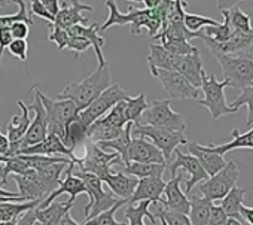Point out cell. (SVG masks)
I'll return each mask as SVG.
<instances>
[{"instance_id":"obj_1","label":"cell","mask_w":253,"mask_h":225,"mask_svg":"<svg viewBox=\"0 0 253 225\" xmlns=\"http://www.w3.org/2000/svg\"><path fill=\"white\" fill-rule=\"evenodd\" d=\"M170 0H161L157 9H137L128 5V12L121 14L115 2H106V8L109 9V18L104 24L100 26V30L104 32L112 26H131V35H140L142 29H146L151 38H155L167 23Z\"/></svg>"},{"instance_id":"obj_2","label":"cell","mask_w":253,"mask_h":225,"mask_svg":"<svg viewBox=\"0 0 253 225\" xmlns=\"http://www.w3.org/2000/svg\"><path fill=\"white\" fill-rule=\"evenodd\" d=\"M110 85L112 75L109 63H106L104 66H97V69L82 81L69 84L63 91L58 92V100L72 101L81 112L86 109Z\"/></svg>"},{"instance_id":"obj_3","label":"cell","mask_w":253,"mask_h":225,"mask_svg":"<svg viewBox=\"0 0 253 225\" xmlns=\"http://www.w3.org/2000/svg\"><path fill=\"white\" fill-rule=\"evenodd\" d=\"M69 170L72 172V175H75L76 178H79L85 188H86V195L89 198L88 204L85 206V215H84V222L95 218L97 215L109 210L110 207H113L121 198H116L112 192H107L103 189V182L92 173H86L82 172L76 164H70Z\"/></svg>"},{"instance_id":"obj_4","label":"cell","mask_w":253,"mask_h":225,"mask_svg":"<svg viewBox=\"0 0 253 225\" xmlns=\"http://www.w3.org/2000/svg\"><path fill=\"white\" fill-rule=\"evenodd\" d=\"M228 87L226 81H219L213 73L207 75L204 73L201 78V87L200 91L204 94V98H198V104L206 107L210 112V117L213 121H217L226 115L237 114L238 110L229 107V104L225 100V88Z\"/></svg>"},{"instance_id":"obj_5","label":"cell","mask_w":253,"mask_h":225,"mask_svg":"<svg viewBox=\"0 0 253 225\" xmlns=\"http://www.w3.org/2000/svg\"><path fill=\"white\" fill-rule=\"evenodd\" d=\"M136 126H151L174 133H185L188 127L183 115L177 114V112L171 109L169 98L154 100L152 103H149L139 124Z\"/></svg>"},{"instance_id":"obj_6","label":"cell","mask_w":253,"mask_h":225,"mask_svg":"<svg viewBox=\"0 0 253 225\" xmlns=\"http://www.w3.org/2000/svg\"><path fill=\"white\" fill-rule=\"evenodd\" d=\"M39 97L48 117V135L64 139L67 127L78 118L79 110L69 100H54L39 88Z\"/></svg>"},{"instance_id":"obj_7","label":"cell","mask_w":253,"mask_h":225,"mask_svg":"<svg viewBox=\"0 0 253 225\" xmlns=\"http://www.w3.org/2000/svg\"><path fill=\"white\" fill-rule=\"evenodd\" d=\"M220 67L223 81L228 87L235 90H244L253 85V57L244 55H220L216 57Z\"/></svg>"},{"instance_id":"obj_8","label":"cell","mask_w":253,"mask_h":225,"mask_svg":"<svg viewBox=\"0 0 253 225\" xmlns=\"http://www.w3.org/2000/svg\"><path fill=\"white\" fill-rule=\"evenodd\" d=\"M240 178V166L237 161H226V166L216 175L207 178L198 185V189L203 198L209 201H220L226 194L235 188V183Z\"/></svg>"},{"instance_id":"obj_9","label":"cell","mask_w":253,"mask_h":225,"mask_svg":"<svg viewBox=\"0 0 253 225\" xmlns=\"http://www.w3.org/2000/svg\"><path fill=\"white\" fill-rule=\"evenodd\" d=\"M128 97H130V94L126 92L125 90H122L116 84H112L86 109H84V110L79 112V114H78V121L85 129H88L94 121L103 118L115 104H118L119 101L126 100Z\"/></svg>"},{"instance_id":"obj_10","label":"cell","mask_w":253,"mask_h":225,"mask_svg":"<svg viewBox=\"0 0 253 225\" xmlns=\"http://www.w3.org/2000/svg\"><path fill=\"white\" fill-rule=\"evenodd\" d=\"M131 135L148 139L155 148L161 151L166 163L170 161L171 155L180 145H188V137L185 136V133H174L151 126H134Z\"/></svg>"},{"instance_id":"obj_11","label":"cell","mask_w":253,"mask_h":225,"mask_svg":"<svg viewBox=\"0 0 253 225\" xmlns=\"http://www.w3.org/2000/svg\"><path fill=\"white\" fill-rule=\"evenodd\" d=\"M151 75L161 82L164 91L169 94V100H198L200 90L177 72L155 69L151 70Z\"/></svg>"},{"instance_id":"obj_12","label":"cell","mask_w":253,"mask_h":225,"mask_svg":"<svg viewBox=\"0 0 253 225\" xmlns=\"http://www.w3.org/2000/svg\"><path fill=\"white\" fill-rule=\"evenodd\" d=\"M200 39L204 41L209 51L214 57L220 55H244L253 46V29L250 32H235L226 42H214L213 39L203 35L200 30Z\"/></svg>"},{"instance_id":"obj_13","label":"cell","mask_w":253,"mask_h":225,"mask_svg":"<svg viewBox=\"0 0 253 225\" xmlns=\"http://www.w3.org/2000/svg\"><path fill=\"white\" fill-rule=\"evenodd\" d=\"M92 175H95L103 183H106L109 188H110V192L113 195H118L121 200H128L137 183H139V179L137 178H133V176H128L122 172H118V173H112L110 172V167H100V169H95L92 172Z\"/></svg>"},{"instance_id":"obj_14","label":"cell","mask_w":253,"mask_h":225,"mask_svg":"<svg viewBox=\"0 0 253 225\" xmlns=\"http://www.w3.org/2000/svg\"><path fill=\"white\" fill-rule=\"evenodd\" d=\"M174 154H176V160L169 164V170L171 173V178H174L179 170H183L189 175V179L186 180V189H185V194H189L195 185L204 182L209 176L204 172V169L200 166L195 157L189 154H183L180 149H176Z\"/></svg>"},{"instance_id":"obj_15","label":"cell","mask_w":253,"mask_h":225,"mask_svg":"<svg viewBox=\"0 0 253 225\" xmlns=\"http://www.w3.org/2000/svg\"><path fill=\"white\" fill-rule=\"evenodd\" d=\"M183 178H185V173L180 172L174 178H171L169 182H166V188H164L166 198L160 203V204H163V209L170 210V212L183 213V215L189 213L191 201L180 188V183H182Z\"/></svg>"},{"instance_id":"obj_16","label":"cell","mask_w":253,"mask_h":225,"mask_svg":"<svg viewBox=\"0 0 253 225\" xmlns=\"http://www.w3.org/2000/svg\"><path fill=\"white\" fill-rule=\"evenodd\" d=\"M18 155H45V157H64V158H69L72 163L75 164H79L81 163V158H78L73 151L67 149L63 143V140L54 135H48V137L35 145V146H30V148H26L23 149ZM17 157V155H15Z\"/></svg>"},{"instance_id":"obj_17","label":"cell","mask_w":253,"mask_h":225,"mask_svg":"<svg viewBox=\"0 0 253 225\" xmlns=\"http://www.w3.org/2000/svg\"><path fill=\"white\" fill-rule=\"evenodd\" d=\"M126 160L128 163L142 164H167L161 151L143 137L131 139L128 151H126Z\"/></svg>"},{"instance_id":"obj_18","label":"cell","mask_w":253,"mask_h":225,"mask_svg":"<svg viewBox=\"0 0 253 225\" xmlns=\"http://www.w3.org/2000/svg\"><path fill=\"white\" fill-rule=\"evenodd\" d=\"M166 188V180L163 176H152L139 179V183L133 192V195L128 198V204L140 203V201H151L154 204H160L163 201V194Z\"/></svg>"},{"instance_id":"obj_19","label":"cell","mask_w":253,"mask_h":225,"mask_svg":"<svg viewBox=\"0 0 253 225\" xmlns=\"http://www.w3.org/2000/svg\"><path fill=\"white\" fill-rule=\"evenodd\" d=\"M61 9L58 15L55 17L54 24L63 30H69L73 26H86L88 18L82 15L84 11H92L89 5L81 3L79 0H73V2H61Z\"/></svg>"},{"instance_id":"obj_20","label":"cell","mask_w":253,"mask_h":225,"mask_svg":"<svg viewBox=\"0 0 253 225\" xmlns=\"http://www.w3.org/2000/svg\"><path fill=\"white\" fill-rule=\"evenodd\" d=\"M173 70L177 72L179 75H182L195 88L200 90L201 78L206 73L204 63H203V58L200 55V51L195 52V54H191V55H183V57L176 55V60H174V64H173Z\"/></svg>"},{"instance_id":"obj_21","label":"cell","mask_w":253,"mask_h":225,"mask_svg":"<svg viewBox=\"0 0 253 225\" xmlns=\"http://www.w3.org/2000/svg\"><path fill=\"white\" fill-rule=\"evenodd\" d=\"M18 21L29 26L33 24V20L27 11L26 0H15V2L0 0V27H11Z\"/></svg>"},{"instance_id":"obj_22","label":"cell","mask_w":253,"mask_h":225,"mask_svg":"<svg viewBox=\"0 0 253 225\" xmlns=\"http://www.w3.org/2000/svg\"><path fill=\"white\" fill-rule=\"evenodd\" d=\"M61 194H69V195H70L69 201H72V203L76 201V197H78L79 194H86V188H85L84 182H82L79 178H76L75 175H72V172L69 170V167H67V170H66V178H64V180L60 183V186H58L54 192H51V194L39 204L38 209H43V207L49 206V204L54 203V200H55L58 195H61Z\"/></svg>"},{"instance_id":"obj_23","label":"cell","mask_w":253,"mask_h":225,"mask_svg":"<svg viewBox=\"0 0 253 225\" xmlns=\"http://www.w3.org/2000/svg\"><path fill=\"white\" fill-rule=\"evenodd\" d=\"M100 26L97 23H92L91 26H73L67 30L69 36H79L86 41H89L91 46L94 48V52L98 58V66H104L107 61L103 54V46L106 44V39L98 33Z\"/></svg>"},{"instance_id":"obj_24","label":"cell","mask_w":253,"mask_h":225,"mask_svg":"<svg viewBox=\"0 0 253 225\" xmlns=\"http://www.w3.org/2000/svg\"><path fill=\"white\" fill-rule=\"evenodd\" d=\"M232 140L222 143V145H200V148L206 152H211V154H217V155H225L232 149H253V126L252 129L240 135L237 129H234L231 132Z\"/></svg>"},{"instance_id":"obj_25","label":"cell","mask_w":253,"mask_h":225,"mask_svg":"<svg viewBox=\"0 0 253 225\" xmlns=\"http://www.w3.org/2000/svg\"><path fill=\"white\" fill-rule=\"evenodd\" d=\"M188 151H189V155L195 157L197 161L200 163V166L204 169V172L207 173V176H213L216 175L217 172H220L225 166H226V161L222 155H217V154H211V152H206L200 148V143H195V142H188Z\"/></svg>"},{"instance_id":"obj_26","label":"cell","mask_w":253,"mask_h":225,"mask_svg":"<svg viewBox=\"0 0 253 225\" xmlns=\"http://www.w3.org/2000/svg\"><path fill=\"white\" fill-rule=\"evenodd\" d=\"M18 106L21 109L20 115H14L9 126H8V140L9 143H17L21 142L29 130V126L32 123L30 117H29V106H26L23 101H18Z\"/></svg>"},{"instance_id":"obj_27","label":"cell","mask_w":253,"mask_h":225,"mask_svg":"<svg viewBox=\"0 0 253 225\" xmlns=\"http://www.w3.org/2000/svg\"><path fill=\"white\" fill-rule=\"evenodd\" d=\"M73 207L72 201H54L49 206L43 207V209H38L36 207V221H39L43 225H57L61 218L70 212Z\"/></svg>"},{"instance_id":"obj_28","label":"cell","mask_w":253,"mask_h":225,"mask_svg":"<svg viewBox=\"0 0 253 225\" xmlns=\"http://www.w3.org/2000/svg\"><path fill=\"white\" fill-rule=\"evenodd\" d=\"M176 55L167 52L160 44L149 45V55L146 57L149 70L161 69V70H173Z\"/></svg>"},{"instance_id":"obj_29","label":"cell","mask_w":253,"mask_h":225,"mask_svg":"<svg viewBox=\"0 0 253 225\" xmlns=\"http://www.w3.org/2000/svg\"><path fill=\"white\" fill-rule=\"evenodd\" d=\"M247 194V189L243 188H232L225 198L220 200V207L225 210L228 218H234L237 221H241V215H240V207L243 206V200Z\"/></svg>"},{"instance_id":"obj_30","label":"cell","mask_w":253,"mask_h":225,"mask_svg":"<svg viewBox=\"0 0 253 225\" xmlns=\"http://www.w3.org/2000/svg\"><path fill=\"white\" fill-rule=\"evenodd\" d=\"M167 164H142V163H128L126 166H122V173L137 178V179H145V178H152V176H163L166 172Z\"/></svg>"},{"instance_id":"obj_31","label":"cell","mask_w":253,"mask_h":225,"mask_svg":"<svg viewBox=\"0 0 253 225\" xmlns=\"http://www.w3.org/2000/svg\"><path fill=\"white\" fill-rule=\"evenodd\" d=\"M219 9H220V14L228 18L229 27L234 33L235 32H250L253 29L250 17L247 14H244L237 5H234L228 9H223L222 6H219Z\"/></svg>"},{"instance_id":"obj_32","label":"cell","mask_w":253,"mask_h":225,"mask_svg":"<svg viewBox=\"0 0 253 225\" xmlns=\"http://www.w3.org/2000/svg\"><path fill=\"white\" fill-rule=\"evenodd\" d=\"M189 201H191V209L188 218L191 221V225H207L213 203L203 197H192L189 198Z\"/></svg>"},{"instance_id":"obj_33","label":"cell","mask_w":253,"mask_h":225,"mask_svg":"<svg viewBox=\"0 0 253 225\" xmlns=\"http://www.w3.org/2000/svg\"><path fill=\"white\" fill-rule=\"evenodd\" d=\"M148 101H146V95L145 94H139L137 97H128L126 100H124V109H125V118L131 124H139L143 112L148 109Z\"/></svg>"},{"instance_id":"obj_34","label":"cell","mask_w":253,"mask_h":225,"mask_svg":"<svg viewBox=\"0 0 253 225\" xmlns=\"http://www.w3.org/2000/svg\"><path fill=\"white\" fill-rule=\"evenodd\" d=\"M27 170H29V167L20 155L3 157V161L0 163V186L8 185L9 175H24Z\"/></svg>"},{"instance_id":"obj_35","label":"cell","mask_w":253,"mask_h":225,"mask_svg":"<svg viewBox=\"0 0 253 225\" xmlns=\"http://www.w3.org/2000/svg\"><path fill=\"white\" fill-rule=\"evenodd\" d=\"M149 206L151 201H140L137 206L136 204H128L125 209V216L130 221L128 225H146L145 224V216L149 218L151 224L155 225L157 224V218L154 216V213L149 212Z\"/></svg>"},{"instance_id":"obj_36","label":"cell","mask_w":253,"mask_h":225,"mask_svg":"<svg viewBox=\"0 0 253 225\" xmlns=\"http://www.w3.org/2000/svg\"><path fill=\"white\" fill-rule=\"evenodd\" d=\"M42 201H26V203H0V222L18 219L24 212L39 207Z\"/></svg>"},{"instance_id":"obj_37","label":"cell","mask_w":253,"mask_h":225,"mask_svg":"<svg viewBox=\"0 0 253 225\" xmlns=\"http://www.w3.org/2000/svg\"><path fill=\"white\" fill-rule=\"evenodd\" d=\"M124 204H128V200H119V201H118L113 207H110L109 210H106V212L97 215L95 218H91V219L82 222L81 225H126V224L118 222V221L115 219V212H116L121 206H124Z\"/></svg>"},{"instance_id":"obj_38","label":"cell","mask_w":253,"mask_h":225,"mask_svg":"<svg viewBox=\"0 0 253 225\" xmlns=\"http://www.w3.org/2000/svg\"><path fill=\"white\" fill-rule=\"evenodd\" d=\"M241 106H247V117H246V126H253V85L249 88H244L238 98H235L229 107L238 110Z\"/></svg>"},{"instance_id":"obj_39","label":"cell","mask_w":253,"mask_h":225,"mask_svg":"<svg viewBox=\"0 0 253 225\" xmlns=\"http://www.w3.org/2000/svg\"><path fill=\"white\" fill-rule=\"evenodd\" d=\"M185 27L192 32V33H197L200 30H203L204 27H216L219 26L220 23L217 20H213V18H207V17H203V15H197V14H186L185 12Z\"/></svg>"},{"instance_id":"obj_40","label":"cell","mask_w":253,"mask_h":225,"mask_svg":"<svg viewBox=\"0 0 253 225\" xmlns=\"http://www.w3.org/2000/svg\"><path fill=\"white\" fill-rule=\"evenodd\" d=\"M160 45L167 52H170L173 55H179V57L191 55V54H195L200 51L197 46L191 45L188 41H163V42H160Z\"/></svg>"},{"instance_id":"obj_41","label":"cell","mask_w":253,"mask_h":225,"mask_svg":"<svg viewBox=\"0 0 253 225\" xmlns=\"http://www.w3.org/2000/svg\"><path fill=\"white\" fill-rule=\"evenodd\" d=\"M103 120H104L107 124H110V126H113V127L122 130L126 124H128V121H126V118H125L124 101H119L118 104H115V106L107 112V114L103 117Z\"/></svg>"},{"instance_id":"obj_42","label":"cell","mask_w":253,"mask_h":225,"mask_svg":"<svg viewBox=\"0 0 253 225\" xmlns=\"http://www.w3.org/2000/svg\"><path fill=\"white\" fill-rule=\"evenodd\" d=\"M157 216H161L169 225H191V221H189L188 215L177 213V212H170V210H166L163 207H160V210L157 212Z\"/></svg>"},{"instance_id":"obj_43","label":"cell","mask_w":253,"mask_h":225,"mask_svg":"<svg viewBox=\"0 0 253 225\" xmlns=\"http://www.w3.org/2000/svg\"><path fill=\"white\" fill-rule=\"evenodd\" d=\"M49 27H51V32H49L48 39H49L51 42H54L60 51L66 49V48H67V42H69V35H67V32L63 30V29H60V27H57L55 24H49Z\"/></svg>"},{"instance_id":"obj_44","label":"cell","mask_w":253,"mask_h":225,"mask_svg":"<svg viewBox=\"0 0 253 225\" xmlns=\"http://www.w3.org/2000/svg\"><path fill=\"white\" fill-rule=\"evenodd\" d=\"M89 48H91L89 41H86V39H84V38H79V36H69V42H67V48H66V49L75 52V57H76V58H78L82 52H86Z\"/></svg>"},{"instance_id":"obj_45","label":"cell","mask_w":253,"mask_h":225,"mask_svg":"<svg viewBox=\"0 0 253 225\" xmlns=\"http://www.w3.org/2000/svg\"><path fill=\"white\" fill-rule=\"evenodd\" d=\"M6 49L12 55L18 57L21 61H26L27 60V52H29V42L27 41H21V39H14Z\"/></svg>"},{"instance_id":"obj_46","label":"cell","mask_w":253,"mask_h":225,"mask_svg":"<svg viewBox=\"0 0 253 225\" xmlns=\"http://www.w3.org/2000/svg\"><path fill=\"white\" fill-rule=\"evenodd\" d=\"M228 221V216L225 213V210L220 207V204H213L210 209V216H209V222L207 225H225Z\"/></svg>"},{"instance_id":"obj_47","label":"cell","mask_w":253,"mask_h":225,"mask_svg":"<svg viewBox=\"0 0 253 225\" xmlns=\"http://www.w3.org/2000/svg\"><path fill=\"white\" fill-rule=\"evenodd\" d=\"M9 32H11V36L12 39H21V41H27L29 38V33H30V26L26 24V23H14L11 27H9Z\"/></svg>"},{"instance_id":"obj_48","label":"cell","mask_w":253,"mask_h":225,"mask_svg":"<svg viewBox=\"0 0 253 225\" xmlns=\"http://www.w3.org/2000/svg\"><path fill=\"white\" fill-rule=\"evenodd\" d=\"M30 8H32L30 12H32L33 15H38V17H41V18L49 21L51 24H54L55 18L45 9V6L42 5V0H35V2H30Z\"/></svg>"},{"instance_id":"obj_49","label":"cell","mask_w":253,"mask_h":225,"mask_svg":"<svg viewBox=\"0 0 253 225\" xmlns=\"http://www.w3.org/2000/svg\"><path fill=\"white\" fill-rule=\"evenodd\" d=\"M36 222V207L35 209H30L27 212H24L18 221H17V225H33Z\"/></svg>"},{"instance_id":"obj_50","label":"cell","mask_w":253,"mask_h":225,"mask_svg":"<svg viewBox=\"0 0 253 225\" xmlns=\"http://www.w3.org/2000/svg\"><path fill=\"white\" fill-rule=\"evenodd\" d=\"M42 5L45 6V9L55 18L60 12V2L58 0H42Z\"/></svg>"},{"instance_id":"obj_51","label":"cell","mask_w":253,"mask_h":225,"mask_svg":"<svg viewBox=\"0 0 253 225\" xmlns=\"http://www.w3.org/2000/svg\"><path fill=\"white\" fill-rule=\"evenodd\" d=\"M240 215L241 218L249 224V225H253V207H249V206H241L240 207Z\"/></svg>"},{"instance_id":"obj_52","label":"cell","mask_w":253,"mask_h":225,"mask_svg":"<svg viewBox=\"0 0 253 225\" xmlns=\"http://www.w3.org/2000/svg\"><path fill=\"white\" fill-rule=\"evenodd\" d=\"M9 151V140L5 135H2V132H0V155L5 157Z\"/></svg>"},{"instance_id":"obj_53","label":"cell","mask_w":253,"mask_h":225,"mask_svg":"<svg viewBox=\"0 0 253 225\" xmlns=\"http://www.w3.org/2000/svg\"><path fill=\"white\" fill-rule=\"evenodd\" d=\"M58 225H81L78 221H75L73 218H72V215H70V212H67L63 218H61V221L58 222Z\"/></svg>"},{"instance_id":"obj_54","label":"cell","mask_w":253,"mask_h":225,"mask_svg":"<svg viewBox=\"0 0 253 225\" xmlns=\"http://www.w3.org/2000/svg\"><path fill=\"white\" fill-rule=\"evenodd\" d=\"M225 225H243V222L241 221H237L234 218H228V221H226Z\"/></svg>"},{"instance_id":"obj_55","label":"cell","mask_w":253,"mask_h":225,"mask_svg":"<svg viewBox=\"0 0 253 225\" xmlns=\"http://www.w3.org/2000/svg\"><path fill=\"white\" fill-rule=\"evenodd\" d=\"M18 219H11V221H5V222H0V225H17Z\"/></svg>"},{"instance_id":"obj_56","label":"cell","mask_w":253,"mask_h":225,"mask_svg":"<svg viewBox=\"0 0 253 225\" xmlns=\"http://www.w3.org/2000/svg\"><path fill=\"white\" fill-rule=\"evenodd\" d=\"M157 218H160V221H161V225H169V224H167V222H166V221H164L161 216H157Z\"/></svg>"},{"instance_id":"obj_57","label":"cell","mask_w":253,"mask_h":225,"mask_svg":"<svg viewBox=\"0 0 253 225\" xmlns=\"http://www.w3.org/2000/svg\"><path fill=\"white\" fill-rule=\"evenodd\" d=\"M33 225H43V224H41V222H39V221H36V222H35V224H33Z\"/></svg>"},{"instance_id":"obj_58","label":"cell","mask_w":253,"mask_h":225,"mask_svg":"<svg viewBox=\"0 0 253 225\" xmlns=\"http://www.w3.org/2000/svg\"><path fill=\"white\" fill-rule=\"evenodd\" d=\"M2 161H3V157H2V155H0V163H2Z\"/></svg>"},{"instance_id":"obj_59","label":"cell","mask_w":253,"mask_h":225,"mask_svg":"<svg viewBox=\"0 0 253 225\" xmlns=\"http://www.w3.org/2000/svg\"><path fill=\"white\" fill-rule=\"evenodd\" d=\"M57 225H58V224H57Z\"/></svg>"}]
</instances>
